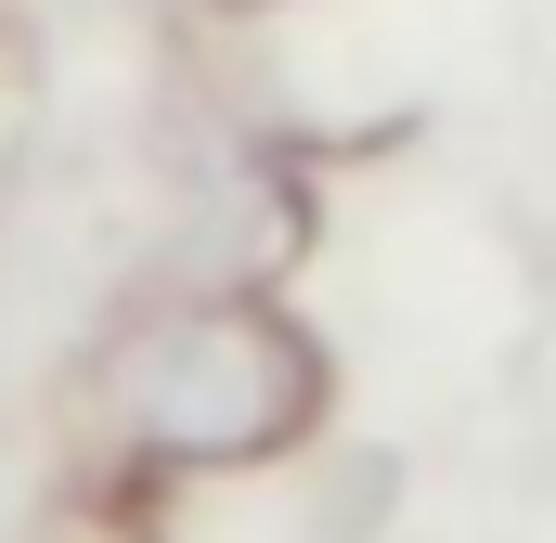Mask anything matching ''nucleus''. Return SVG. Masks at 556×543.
<instances>
[{"label":"nucleus","instance_id":"f257e3e1","mask_svg":"<svg viewBox=\"0 0 556 543\" xmlns=\"http://www.w3.org/2000/svg\"><path fill=\"white\" fill-rule=\"evenodd\" d=\"M337 402L324 337L273 285H168L91 363V414L142 479H260Z\"/></svg>","mask_w":556,"mask_h":543},{"label":"nucleus","instance_id":"f03ea898","mask_svg":"<svg viewBox=\"0 0 556 543\" xmlns=\"http://www.w3.org/2000/svg\"><path fill=\"white\" fill-rule=\"evenodd\" d=\"M78 543H155V531H142V518H91Z\"/></svg>","mask_w":556,"mask_h":543},{"label":"nucleus","instance_id":"7ed1b4c3","mask_svg":"<svg viewBox=\"0 0 556 543\" xmlns=\"http://www.w3.org/2000/svg\"><path fill=\"white\" fill-rule=\"evenodd\" d=\"M142 13H181V0H142Z\"/></svg>","mask_w":556,"mask_h":543}]
</instances>
